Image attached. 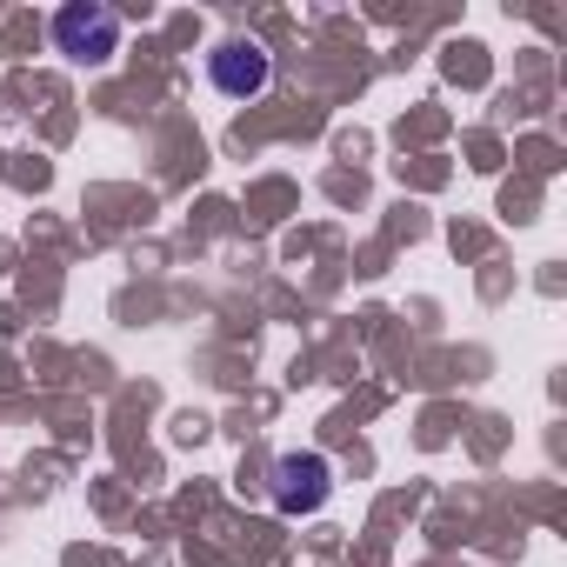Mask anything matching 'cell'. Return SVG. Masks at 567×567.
I'll list each match as a JSON object with an SVG mask.
<instances>
[{
	"mask_svg": "<svg viewBox=\"0 0 567 567\" xmlns=\"http://www.w3.org/2000/svg\"><path fill=\"white\" fill-rule=\"evenodd\" d=\"M48 34H54V54L81 61V68H107L121 54V14L101 8V0H68Z\"/></svg>",
	"mask_w": 567,
	"mask_h": 567,
	"instance_id": "1",
	"label": "cell"
},
{
	"mask_svg": "<svg viewBox=\"0 0 567 567\" xmlns=\"http://www.w3.org/2000/svg\"><path fill=\"white\" fill-rule=\"evenodd\" d=\"M207 81H214V94H227V101H254L267 81H274V54L260 48V41H220L214 54H207Z\"/></svg>",
	"mask_w": 567,
	"mask_h": 567,
	"instance_id": "2",
	"label": "cell"
},
{
	"mask_svg": "<svg viewBox=\"0 0 567 567\" xmlns=\"http://www.w3.org/2000/svg\"><path fill=\"white\" fill-rule=\"evenodd\" d=\"M267 481H274V507H280V514H315V507H328V494H334V467H328L321 454H280Z\"/></svg>",
	"mask_w": 567,
	"mask_h": 567,
	"instance_id": "3",
	"label": "cell"
}]
</instances>
